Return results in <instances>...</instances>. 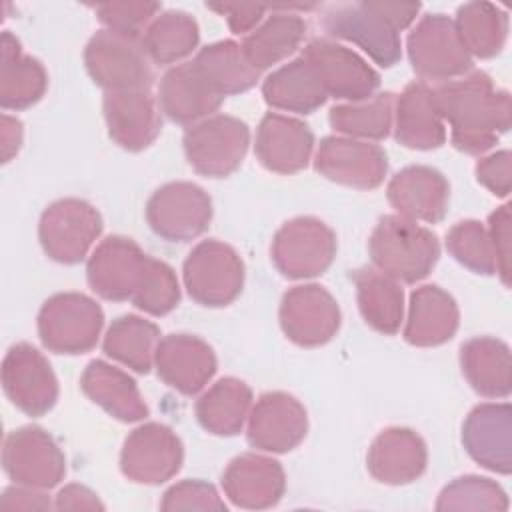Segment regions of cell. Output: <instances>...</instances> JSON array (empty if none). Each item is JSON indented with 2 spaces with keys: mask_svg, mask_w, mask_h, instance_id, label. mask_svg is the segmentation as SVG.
<instances>
[{
  "mask_svg": "<svg viewBox=\"0 0 512 512\" xmlns=\"http://www.w3.org/2000/svg\"><path fill=\"white\" fill-rule=\"evenodd\" d=\"M262 96L268 106L296 114H310L328 98L316 70L302 56L274 70L262 84Z\"/></svg>",
  "mask_w": 512,
  "mask_h": 512,
  "instance_id": "obj_33",
  "label": "cell"
},
{
  "mask_svg": "<svg viewBox=\"0 0 512 512\" xmlns=\"http://www.w3.org/2000/svg\"><path fill=\"white\" fill-rule=\"evenodd\" d=\"M314 168L336 184L372 190L384 182L388 158L378 144L348 136H326L316 150Z\"/></svg>",
  "mask_w": 512,
  "mask_h": 512,
  "instance_id": "obj_17",
  "label": "cell"
},
{
  "mask_svg": "<svg viewBox=\"0 0 512 512\" xmlns=\"http://www.w3.org/2000/svg\"><path fill=\"white\" fill-rule=\"evenodd\" d=\"M208 10H214L222 16H226L228 26L234 34H250L264 18V12L270 10V6L260 4H206Z\"/></svg>",
  "mask_w": 512,
  "mask_h": 512,
  "instance_id": "obj_49",
  "label": "cell"
},
{
  "mask_svg": "<svg viewBox=\"0 0 512 512\" xmlns=\"http://www.w3.org/2000/svg\"><path fill=\"white\" fill-rule=\"evenodd\" d=\"M306 22L294 12H274L262 20L242 40V52L246 60L258 70H266L286 60L304 40Z\"/></svg>",
  "mask_w": 512,
  "mask_h": 512,
  "instance_id": "obj_36",
  "label": "cell"
},
{
  "mask_svg": "<svg viewBox=\"0 0 512 512\" xmlns=\"http://www.w3.org/2000/svg\"><path fill=\"white\" fill-rule=\"evenodd\" d=\"M456 30L470 56L492 58L500 54L508 36V16L490 2H468L456 12Z\"/></svg>",
  "mask_w": 512,
  "mask_h": 512,
  "instance_id": "obj_39",
  "label": "cell"
},
{
  "mask_svg": "<svg viewBox=\"0 0 512 512\" xmlns=\"http://www.w3.org/2000/svg\"><path fill=\"white\" fill-rule=\"evenodd\" d=\"M22 146V122L8 114H2L0 120V148H2V162H10L14 154H18Z\"/></svg>",
  "mask_w": 512,
  "mask_h": 512,
  "instance_id": "obj_53",
  "label": "cell"
},
{
  "mask_svg": "<svg viewBox=\"0 0 512 512\" xmlns=\"http://www.w3.org/2000/svg\"><path fill=\"white\" fill-rule=\"evenodd\" d=\"M458 320L456 300L446 290L434 284L420 286L410 296L404 340L422 348L440 346L456 334Z\"/></svg>",
  "mask_w": 512,
  "mask_h": 512,
  "instance_id": "obj_29",
  "label": "cell"
},
{
  "mask_svg": "<svg viewBox=\"0 0 512 512\" xmlns=\"http://www.w3.org/2000/svg\"><path fill=\"white\" fill-rule=\"evenodd\" d=\"M160 330L154 322L134 314L118 316L106 330L104 354L138 374H148L154 366Z\"/></svg>",
  "mask_w": 512,
  "mask_h": 512,
  "instance_id": "obj_38",
  "label": "cell"
},
{
  "mask_svg": "<svg viewBox=\"0 0 512 512\" xmlns=\"http://www.w3.org/2000/svg\"><path fill=\"white\" fill-rule=\"evenodd\" d=\"M322 26L330 36L354 42L376 64L390 68L400 56V36L368 0L330 6L322 16Z\"/></svg>",
  "mask_w": 512,
  "mask_h": 512,
  "instance_id": "obj_16",
  "label": "cell"
},
{
  "mask_svg": "<svg viewBox=\"0 0 512 512\" xmlns=\"http://www.w3.org/2000/svg\"><path fill=\"white\" fill-rule=\"evenodd\" d=\"M166 512L176 510H226L224 500L218 496L216 488L202 480H182L172 484L160 502Z\"/></svg>",
  "mask_w": 512,
  "mask_h": 512,
  "instance_id": "obj_46",
  "label": "cell"
},
{
  "mask_svg": "<svg viewBox=\"0 0 512 512\" xmlns=\"http://www.w3.org/2000/svg\"><path fill=\"white\" fill-rule=\"evenodd\" d=\"M2 388L26 416L50 412L58 400V380L46 356L26 342L8 348L2 360Z\"/></svg>",
  "mask_w": 512,
  "mask_h": 512,
  "instance_id": "obj_12",
  "label": "cell"
},
{
  "mask_svg": "<svg viewBox=\"0 0 512 512\" xmlns=\"http://www.w3.org/2000/svg\"><path fill=\"white\" fill-rule=\"evenodd\" d=\"M130 302L152 316L172 312L180 302V284L174 270L166 262L148 256L140 284Z\"/></svg>",
  "mask_w": 512,
  "mask_h": 512,
  "instance_id": "obj_44",
  "label": "cell"
},
{
  "mask_svg": "<svg viewBox=\"0 0 512 512\" xmlns=\"http://www.w3.org/2000/svg\"><path fill=\"white\" fill-rule=\"evenodd\" d=\"M302 58L312 64L326 94L332 98L362 102L372 98L380 86V74L362 56L330 38L310 40L302 50Z\"/></svg>",
  "mask_w": 512,
  "mask_h": 512,
  "instance_id": "obj_13",
  "label": "cell"
},
{
  "mask_svg": "<svg viewBox=\"0 0 512 512\" xmlns=\"http://www.w3.org/2000/svg\"><path fill=\"white\" fill-rule=\"evenodd\" d=\"M446 248L456 262L476 274H496V256L484 228L478 220H462L446 234Z\"/></svg>",
  "mask_w": 512,
  "mask_h": 512,
  "instance_id": "obj_42",
  "label": "cell"
},
{
  "mask_svg": "<svg viewBox=\"0 0 512 512\" xmlns=\"http://www.w3.org/2000/svg\"><path fill=\"white\" fill-rule=\"evenodd\" d=\"M372 8L398 32L408 28L420 12V2H370Z\"/></svg>",
  "mask_w": 512,
  "mask_h": 512,
  "instance_id": "obj_52",
  "label": "cell"
},
{
  "mask_svg": "<svg viewBox=\"0 0 512 512\" xmlns=\"http://www.w3.org/2000/svg\"><path fill=\"white\" fill-rule=\"evenodd\" d=\"M222 490L240 508L264 510L284 496L286 476L278 460L246 452L230 460L222 472Z\"/></svg>",
  "mask_w": 512,
  "mask_h": 512,
  "instance_id": "obj_24",
  "label": "cell"
},
{
  "mask_svg": "<svg viewBox=\"0 0 512 512\" xmlns=\"http://www.w3.org/2000/svg\"><path fill=\"white\" fill-rule=\"evenodd\" d=\"M394 138L412 150H434L446 142L444 120L426 82L408 84L394 102Z\"/></svg>",
  "mask_w": 512,
  "mask_h": 512,
  "instance_id": "obj_28",
  "label": "cell"
},
{
  "mask_svg": "<svg viewBox=\"0 0 512 512\" xmlns=\"http://www.w3.org/2000/svg\"><path fill=\"white\" fill-rule=\"evenodd\" d=\"M394 94L380 92L362 102L338 104L330 110V126L348 136L362 140H382L390 134L394 122Z\"/></svg>",
  "mask_w": 512,
  "mask_h": 512,
  "instance_id": "obj_41",
  "label": "cell"
},
{
  "mask_svg": "<svg viewBox=\"0 0 512 512\" xmlns=\"http://www.w3.org/2000/svg\"><path fill=\"white\" fill-rule=\"evenodd\" d=\"M198 40V22L182 10L158 14L142 34V44L154 64H174L190 56Z\"/></svg>",
  "mask_w": 512,
  "mask_h": 512,
  "instance_id": "obj_40",
  "label": "cell"
},
{
  "mask_svg": "<svg viewBox=\"0 0 512 512\" xmlns=\"http://www.w3.org/2000/svg\"><path fill=\"white\" fill-rule=\"evenodd\" d=\"M102 108L110 138L128 152L148 148L162 130L160 106L150 90L106 92Z\"/></svg>",
  "mask_w": 512,
  "mask_h": 512,
  "instance_id": "obj_22",
  "label": "cell"
},
{
  "mask_svg": "<svg viewBox=\"0 0 512 512\" xmlns=\"http://www.w3.org/2000/svg\"><path fill=\"white\" fill-rule=\"evenodd\" d=\"M82 392L120 422H138L148 416V406L136 382L120 368L92 360L80 378Z\"/></svg>",
  "mask_w": 512,
  "mask_h": 512,
  "instance_id": "obj_30",
  "label": "cell"
},
{
  "mask_svg": "<svg viewBox=\"0 0 512 512\" xmlns=\"http://www.w3.org/2000/svg\"><path fill=\"white\" fill-rule=\"evenodd\" d=\"M252 410V390L246 382L226 376L214 382L194 406L204 430L216 436H234L242 430Z\"/></svg>",
  "mask_w": 512,
  "mask_h": 512,
  "instance_id": "obj_35",
  "label": "cell"
},
{
  "mask_svg": "<svg viewBox=\"0 0 512 512\" xmlns=\"http://www.w3.org/2000/svg\"><path fill=\"white\" fill-rule=\"evenodd\" d=\"M0 506L8 508V510H46L52 504H50V498L42 490L16 484V486L4 490V494L0 498Z\"/></svg>",
  "mask_w": 512,
  "mask_h": 512,
  "instance_id": "obj_50",
  "label": "cell"
},
{
  "mask_svg": "<svg viewBox=\"0 0 512 512\" xmlns=\"http://www.w3.org/2000/svg\"><path fill=\"white\" fill-rule=\"evenodd\" d=\"M104 326L96 300L80 292H58L38 312V336L50 352L84 354L92 350Z\"/></svg>",
  "mask_w": 512,
  "mask_h": 512,
  "instance_id": "obj_4",
  "label": "cell"
},
{
  "mask_svg": "<svg viewBox=\"0 0 512 512\" xmlns=\"http://www.w3.org/2000/svg\"><path fill=\"white\" fill-rule=\"evenodd\" d=\"M84 66L106 92L150 90L154 84L152 60L142 36L108 28L98 30L84 48Z\"/></svg>",
  "mask_w": 512,
  "mask_h": 512,
  "instance_id": "obj_3",
  "label": "cell"
},
{
  "mask_svg": "<svg viewBox=\"0 0 512 512\" xmlns=\"http://www.w3.org/2000/svg\"><path fill=\"white\" fill-rule=\"evenodd\" d=\"M432 96L442 120L452 128V146L460 152L482 154L510 128V94L496 90L482 70L434 86Z\"/></svg>",
  "mask_w": 512,
  "mask_h": 512,
  "instance_id": "obj_1",
  "label": "cell"
},
{
  "mask_svg": "<svg viewBox=\"0 0 512 512\" xmlns=\"http://www.w3.org/2000/svg\"><path fill=\"white\" fill-rule=\"evenodd\" d=\"M336 234L314 216L284 222L272 240L270 256L276 270L292 280L324 274L336 256Z\"/></svg>",
  "mask_w": 512,
  "mask_h": 512,
  "instance_id": "obj_6",
  "label": "cell"
},
{
  "mask_svg": "<svg viewBox=\"0 0 512 512\" xmlns=\"http://www.w3.org/2000/svg\"><path fill=\"white\" fill-rule=\"evenodd\" d=\"M212 220V200L194 182H168L146 202V222L168 242H188L204 234Z\"/></svg>",
  "mask_w": 512,
  "mask_h": 512,
  "instance_id": "obj_10",
  "label": "cell"
},
{
  "mask_svg": "<svg viewBox=\"0 0 512 512\" xmlns=\"http://www.w3.org/2000/svg\"><path fill=\"white\" fill-rule=\"evenodd\" d=\"M428 464L426 442L410 428H386L370 444L366 466L374 480L390 486L420 478Z\"/></svg>",
  "mask_w": 512,
  "mask_h": 512,
  "instance_id": "obj_26",
  "label": "cell"
},
{
  "mask_svg": "<svg viewBox=\"0 0 512 512\" xmlns=\"http://www.w3.org/2000/svg\"><path fill=\"white\" fill-rule=\"evenodd\" d=\"M488 236L496 256V274L504 286H510V206L504 204L490 214Z\"/></svg>",
  "mask_w": 512,
  "mask_h": 512,
  "instance_id": "obj_48",
  "label": "cell"
},
{
  "mask_svg": "<svg viewBox=\"0 0 512 512\" xmlns=\"http://www.w3.org/2000/svg\"><path fill=\"white\" fill-rule=\"evenodd\" d=\"M146 260L148 254H144L132 238L108 236L88 258V284L104 300H132Z\"/></svg>",
  "mask_w": 512,
  "mask_h": 512,
  "instance_id": "obj_19",
  "label": "cell"
},
{
  "mask_svg": "<svg viewBox=\"0 0 512 512\" xmlns=\"http://www.w3.org/2000/svg\"><path fill=\"white\" fill-rule=\"evenodd\" d=\"M56 510H104V504L98 496L82 486V484H68L56 494Z\"/></svg>",
  "mask_w": 512,
  "mask_h": 512,
  "instance_id": "obj_51",
  "label": "cell"
},
{
  "mask_svg": "<svg viewBox=\"0 0 512 512\" xmlns=\"http://www.w3.org/2000/svg\"><path fill=\"white\" fill-rule=\"evenodd\" d=\"M512 156L508 150L494 152L486 158H480L476 164V180L488 188L494 196L506 198L512 184Z\"/></svg>",
  "mask_w": 512,
  "mask_h": 512,
  "instance_id": "obj_47",
  "label": "cell"
},
{
  "mask_svg": "<svg viewBox=\"0 0 512 512\" xmlns=\"http://www.w3.org/2000/svg\"><path fill=\"white\" fill-rule=\"evenodd\" d=\"M386 196L398 216L436 224L446 216L450 186L436 168L416 164L402 168L390 178Z\"/></svg>",
  "mask_w": 512,
  "mask_h": 512,
  "instance_id": "obj_23",
  "label": "cell"
},
{
  "mask_svg": "<svg viewBox=\"0 0 512 512\" xmlns=\"http://www.w3.org/2000/svg\"><path fill=\"white\" fill-rule=\"evenodd\" d=\"M98 20L108 30L140 36L142 30L158 16V2H106L94 6Z\"/></svg>",
  "mask_w": 512,
  "mask_h": 512,
  "instance_id": "obj_45",
  "label": "cell"
},
{
  "mask_svg": "<svg viewBox=\"0 0 512 512\" xmlns=\"http://www.w3.org/2000/svg\"><path fill=\"white\" fill-rule=\"evenodd\" d=\"M308 432V416L300 400L286 392L262 394L248 414L246 436L256 450L284 454L294 450Z\"/></svg>",
  "mask_w": 512,
  "mask_h": 512,
  "instance_id": "obj_18",
  "label": "cell"
},
{
  "mask_svg": "<svg viewBox=\"0 0 512 512\" xmlns=\"http://www.w3.org/2000/svg\"><path fill=\"white\" fill-rule=\"evenodd\" d=\"M352 282L364 322L380 334H396L404 316V292L400 284L374 266L354 270Z\"/></svg>",
  "mask_w": 512,
  "mask_h": 512,
  "instance_id": "obj_34",
  "label": "cell"
},
{
  "mask_svg": "<svg viewBox=\"0 0 512 512\" xmlns=\"http://www.w3.org/2000/svg\"><path fill=\"white\" fill-rule=\"evenodd\" d=\"M182 278L194 302L208 308H222L232 304L242 292L244 262L230 244L208 238L196 244L186 256Z\"/></svg>",
  "mask_w": 512,
  "mask_h": 512,
  "instance_id": "obj_5",
  "label": "cell"
},
{
  "mask_svg": "<svg viewBox=\"0 0 512 512\" xmlns=\"http://www.w3.org/2000/svg\"><path fill=\"white\" fill-rule=\"evenodd\" d=\"M256 158L278 174H294L308 166L314 150V134L302 120L268 112L256 130Z\"/></svg>",
  "mask_w": 512,
  "mask_h": 512,
  "instance_id": "obj_25",
  "label": "cell"
},
{
  "mask_svg": "<svg viewBox=\"0 0 512 512\" xmlns=\"http://www.w3.org/2000/svg\"><path fill=\"white\" fill-rule=\"evenodd\" d=\"M460 366L468 384L486 398H508L512 360L506 342L492 336L470 338L460 346Z\"/></svg>",
  "mask_w": 512,
  "mask_h": 512,
  "instance_id": "obj_32",
  "label": "cell"
},
{
  "mask_svg": "<svg viewBox=\"0 0 512 512\" xmlns=\"http://www.w3.org/2000/svg\"><path fill=\"white\" fill-rule=\"evenodd\" d=\"M216 354L208 342L192 334L160 338L154 354L158 376L186 396L198 394L216 374Z\"/></svg>",
  "mask_w": 512,
  "mask_h": 512,
  "instance_id": "obj_21",
  "label": "cell"
},
{
  "mask_svg": "<svg viewBox=\"0 0 512 512\" xmlns=\"http://www.w3.org/2000/svg\"><path fill=\"white\" fill-rule=\"evenodd\" d=\"M222 102L224 98L208 86L194 62L172 66L158 86V106L176 124L202 122L214 116Z\"/></svg>",
  "mask_w": 512,
  "mask_h": 512,
  "instance_id": "obj_27",
  "label": "cell"
},
{
  "mask_svg": "<svg viewBox=\"0 0 512 512\" xmlns=\"http://www.w3.org/2000/svg\"><path fill=\"white\" fill-rule=\"evenodd\" d=\"M188 164L202 176L226 178L242 164L248 144V126L228 114H214L184 132Z\"/></svg>",
  "mask_w": 512,
  "mask_h": 512,
  "instance_id": "obj_9",
  "label": "cell"
},
{
  "mask_svg": "<svg viewBox=\"0 0 512 512\" xmlns=\"http://www.w3.org/2000/svg\"><path fill=\"white\" fill-rule=\"evenodd\" d=\"M192 62L208 86L222 98L250 90L260 78V72L246 60L242 46L234 40L204 46Z\"/></svg>",
  "mask_w": 512,
  "mask_h": 512,
  "instance_id": "obj_37",
  "label": "cell"
},
{
  "mask_svg": "<svg viewBox=\"0 0 512 512\" xmlns=\"http://www.w3.org/2000/svg\"><path fill=\"white\" fill-rule=\"evenodd\" d=\"M2 466L20 486L54 488L66 476V458L56 440L40 426H22L4 438Z\"/></svg>",
  "mask_w": 512,
  "mask_h": 512,
  "instance_id": "obj_11",
  "label": "cell"
},
{
  "mask_svg": "<svg viewBox=\"0 0 512 512\" xmlns=\"http://www.w3.org/2000/svg\"><path fill=\"white\" fill-rule=\"evenodd\" d=\"M462 444L482 468L508 476L512 470V408L508 402H484L462 424Z\"/></svg>",
  "mask_w": 512,
  "mask_h": 512,
  "instance_id": "obj_20",
  "label": "cell"
},
{
  "mask_svg": "<svg viewBox=\"0 0 512 512\" xmlns=\"http://www.w3.org/2000/svg\"><path fill=\"white\" fill-rule=\"evenodd\" d=\"M408 58L424 80H454L472 70V56L464 48L456 24L446 14L434 12L420 18L408 34Z\"/></svg>",
  "mask_w": 512,
  "mask_h": 512,
  "instance_id": "obj_8",
  "label": "cell"
},
{
  "mask_svg": "<svg viewBox=\"0 0 512 512\" xmlns=\"http://www.w3.org/2000/svg\"><path fill=\"white\" fill-rule=\"evenodd\" d=\"M100 234V212L80 198L52 202L38 222V240L44 254L60 264H78L84 260Z\"/></svg>",
  "mask_w": 512,
  "mask_h": 512,
  "instance_id": "obj_7",
  "label": "cell"
},
{
  "mask_svg": "<svg viewBox=\"0 0 512 512\" xmlns=\"http://www.w3.org/2000/svg\"><path fill=\"white\" fill-rule=\"evenodd\" d=\"M0 56V106L4 110L30 108L48 88V74L42 62L26 56L20 40L8 30L2 32Z\"/></svg>",
  "mask_w": 512,
  "mask_h": 512,
  "instance_id": "obj_31",
  "label": "cell"
},
{
  "mask_svg": "<svg viewBox=\"0 0 512 512\" xmlns=\"http://www.w3.org/2000/svg\"><path fill=\"white\" fill-rule=\"evenodd\" d=\"M436 510H508L506 492L490 478L460 476L446 484L438 496Z\"/></svg>",
  "mask_w": 512,
  "mask_h": 512,
  "instance_id": "obj_43",
  "label": "cell"
},
{
  "mask_svg": "<svg viewBox=\"0 0 512 512\" xmlns=\"http://www.w3.org/2000/svg\"><path fill=\"white\" fill-rule=\"evenodd\" d=\"M280 326L288 340L314 348L330 342L340 328V308L334 296L318 284L290 288L280 302Z\"/></svg>",
  "mask_w": 512,
  "mask_h": 512,
  "instance_id": "obj_15",
  "label": "cell"
},
{
  "mask_svg": "<svg viewBox=\"0 0 512 512\" xmlns=\"http://www.w3.org/2000/svg\"><path fill=\"white\" fill-rule=\"evenodd\" d=\"M368 252L376 270L396 282L414 284L426 278L436 266L440 242L432 230L418 222L388 214L372 230Z\"/></svg>",
  "mask_w": 512,
  "mask_h": 512,
  "instance_id": "obj_2",
  "label": "cell"
},
{
  "mask_svg": "<svg viewBox=\"0 0 512 512\" xmlns=\"http://www.w3.org/2000/svg\"><path fill=\"white\" fill-rule=\"evenodd\" d=\"M184 460V446L172 428L146 422L134 428L120 452L122 474L138 484H162L176 476Z\"/></svg>",
  "mask_w": 512,
  "mask_h": 512,
  "instance_id": "obj_14",
  "label": "cell"
}]
</instances>
